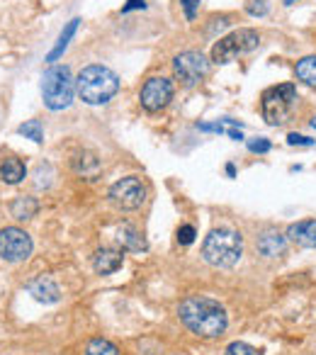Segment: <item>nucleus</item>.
<instances>
[{"label":"nucleus","mask_w":316,"mask_h":355,"mask_svg":"<svg viewBox=\"0 0 316 355\" xmlns=\"http://www.w3.org/2000/svg\"><path fill=\"white\" fill-rule=\"evenodd\" d=\"M139 8L143 10V8H146V3H143V0H129L127 6L122 8V12H132V10H139Z\"/></svg>","instance_id":"30"},{"label":"nucleus","mask_w":316,"mask_h":355,"mask_svg":"<svg viewBox=\"0 0 316 355\" xmlns=\"http://www.w3.org/2000/svg\"><path fill=\"white\" fill-rule=\"evenodd\" d=\"M71 166H73V171L78 173V175L88 178V180H95V178L103 173V163H100V158L95 156L93 151L76 153V158L71 161Z\"/></svg>","instance_id":"14"},{"label":"nucleus","mask_w":316,"mask_h":355,"mask_svg":"<svg viewBox=\"0 0 316 355\" xmlns=\"http://www.w3.org/2000/svg\"><path fill=\"white\" fill-rule=\"evenodd\" d=\"M119 78L107 66H85L76 78V93L85 105H105L117 95Z\"/></svg>","instance_id":"2"},{"label":"nucleus","mask_w":316,"mask_h":355,"mask_svg":"<svg viewBox=\"0 0 316 355\" xmlns=\"http://www.w3.org/2000/svg\"><path fill=\"white\" fill-rule=\"evenodd\" d=\"M109 202L117 209L134 212V209H139L146 202V185H143L141 178H137V175L122 178V180H117V183L109 188Z\"/></svg>","instance_id":"8"},{"label":"nucleus","mask_w":316,"mask_h":355,"mask_svg":"<svg viewBox=\"0 0 316 355\" xmlns=\"http://www.w3.org/2000/svg\"><path fill=\"white\" fill-rule=\"evenodd\" d=\"M178 316L195 336L200 338H217L227 331V309L219 302L209 300V297H188L180 302Z\"/></svg>","instance_id":"1"},{"label":"nucleus","mask_w":316,"mask_h":355,"mask_svg":"<svg viewBox=\"0 0 316 355\" xmlns=\"http://www.w3.org/2000/svg\"><path fill=\"white\" fill-rule=\"evenodd\" d=\"M295 76H297V80H301L304 85L316 88V56H304V59L297 64Z\"/></svg>","instance_id":"20"},{"label":"nucleus","mask_w":316,"mask_h":355,"mask_svg":"<svg viewBox=\"0 0 316 355\" xmlns=\"http://www.w3.org/2000/svg\"><path fill=\"white\" fill-rule=\"evenodd\" d=\"M122 261L124 256L119 251H114V248H100L93 256V268L100 275H109V272H117L122 268Z\"/></svg>","instance_id":"15"},{"label":"nucleus","mask_w":316,"mask_h":355,"mask_svg":"<svg viewBox=\"0 0 316 355\" xmlns=\"http://www.w3.org/2000/svg\"><path fill=\"white\" fill-rule=\"evenodd\" d=\"M261 46V35L256 30H241L231 32L229 37H222L217 44L212 46V61L214 64H229V61L238 59V56H246L251 51H256Z\"/></svg>","instance_id":"6"},{"label":"nucleus","mask_w":316,"mask_h":355,"mask_svg":"<svg viewBox=\"0 0 316 355\" xmlns=\"http://www.w3.org/2000/svg\"><path fill=\"white\" fill-rule=\"evenodd\" d=\"M195 236H198V232H195L193 224H183V227L178 229V241L183 243V246H190V243L195 241Z\"/></svg>","instance_id":"25"},{"label":"nucleus","mask_w":316,"mask_h":355,"mask_svg":"<svg viewBox=\"0 0 316 355\" xmlns=\"http://www.w3.org/2000/svg\"><path fill=\"white\" fill-rule=\"evenodd\" d=\"M311 127H314V129H316V117H314V119H311Z\"/></svg>","instance_id":"34"},{"label":"nucleus","mask_w":316,"mask_h":355,"mask_svg":"<svg viewBox=\"0 0 316 355\" xmlns=\"http://www.w3.org/2000/svg\"><path fill=\"white\" fill-rule=\"evenodd\" d=\"M227 173H229V175H231V178H234V175H236V168H234V166H231V163H229V166H227Z\"/></svg>","instance_id":"32"},{"label":"nucleus","mask_w":316,"mask_h":355,"mask_svg":"<svg viewBox=\"0 0 316 355\" xmlns=\"http://www.w3.org/2000/svg\"><path fill=\"white\" fill-rule=\"evenodd\" d=\"M297 88L292 83L275 85V88H267L261 98V112L270 127H282L285 122H290L292 107L297 105Z\"/></svg>","instance_id":"5"},{"label":"nucleus","mask_w":316,"mask_h":355,"mask_svg":"<svg viewBox=\"0 0 316 355\" xmlns=\"http://www.w3.org/2000/svg\"><path fill=\"white\" fill-rule=\"evenodd\" d=\"M227 134H229V137H231V139H236V141H241V139H243L241 129H227Z\"/></svg>","instance_id":"31"},{"label":"nucleus","mask_w":316,"mask_h":355,"mask_svg":"<svg viewBox=\"0 0 316 355\" xmlns=\"http://www.w3.org/2000/svg\"><path fill=\"white\" fill-rule=\"evenodd\" d=\"M32 236L25 229L6 227L0 229V258L8 263H22L32 256Z\"/></svg>","instance_id":"9"},{"label":"nucleus","mask_w":316,"mask_h":355,"mask_svg":"<svg viewBox=\"0 0 316 355\" xmlns=\"http://www.w3.org/2000/svg\"><path fill=\"white\" fill-rule=\"evenodd\" d=\"M17 134H22L25 139H32L35 144L44 141V129H42L40 119H27L25 124H20V127H17Z\"/></svg>","instance_id":"22"},{"label":"nucleus","mask_w":316,"mask_h":355,"mask_svg":"<svg viewBox=\"0 0 316 355\" xmlns=\"http://www.w3.org/2000/svg\"><path fill=\"white\" fill-rule=\"evenodd\" d=\"M285 6H295V0H285Z\"/></svg>","instance_id":"33"},{"label":"nucleus","mask_w":316,"mask_h":355,"mask_svg":"<svg viewBox=\"0 0 316 355\" xmlns=\"http://www.w3.org/2000/svg\"><path fill=\"white\" fill-rule=\"evenodd\" d=\"M37 212H40V202H37L35 198H30V195H20V198H15L10 205V214L17 222H30Z\"/></svg>","instance_id":"18"},{"label":"nucleus","mask_w":316,"mask_h":355,"mask_svg":"<svg viewBox=\"0 0 316 355\" xmlns=\"http://www.w3.org/2000/svg\"><path fill=\"white\" fill-rule=\"evenodd\" d=\"M209 73V61L202 51H183L173 59V76L180 85L195 88Z\"/></svg>","instance_id":"7"},{"label":"nucleus","mask_w":316,"mask_h":355,"mask_svg":"<svg viewBox=\"0 0 316 355\" xmlns=\"http://www.w3.org/2000/svg\"><path fill=\"white\" fill-rule=\"evenodd\" d=\"M256 248L263 258H280V256H285V251H287V236H282L280 232L270 229V232L258 236Z\"/></svg>","instance_id":"12"},{"label":"nucleus","mask_w":316,"mask_h":355,"mask_svg":"<svg viewBox=\"0 0 316 355\" xmlns=\"http://www.w3.org/2000/svg\"><path fill=\"white\" fill-rule=\"evenodd\" d=\"M180 6H183V12L188 20H195V17H198L200 0H180Z\"/></svg>","instance_id":"27"},{"label":"nucleus","mask_w":316,"mask_h":355,"mask_svg":"<svg viewBox=\"0 0 316 355\" xmlns=\"http://www.w3.org/2000/svg\"><path fill=\"white\" fill-rule=\"evenodd\" d=\"M227 27H229V17H227V15L214 17V20H212V27H209V35H217V30L222 32V30H227Z\"/></svg>","instance_id":"29"},{"label":"nucleus","mask_w":316,"mask_h":355,"mask_svg":"<svg viewBox=\"0 0 316 355\" xmlns=\"http://www.w3.org/2000/svg\"><path fill=\"white\" fill-rule=\"evenodd\" d=\"M117 345L107 338H93L85 345V355H117Z\"/></svg>","instance_id":"21"},{"label":"nucleus","mask_w":316,"mask_h":355,"mask_svg":"<svg viewBox=\"0 0 316 355\" xmlns=\"http://www.w3.org/2000/svg\"><path fill=\"white\" fill-rule=\"evenodd\" d=\"M287 241L304 248H316V219H301V222L290 224Z\"/></svg>","instance_id":"11"},{"label":"nucleus","mask_w":316,"mask_h":355,"mask_svg":"<svg viewBox=\"0 0 316 355\" xmlns=\"http://www.w3.org/2000/svg\"><path fill=\"white\" fill-rule=\"evenodd\" d=\"M246 10H248V15H253V17H265L270 8H267L265 0H248Z\"/></svg>","instance_id":"24"},{"label":"nucleus","mask_w":316,"mask_h":355,"mask_svg":"<svg viewBox=\"0 0 316 355\" xmlns=\"http://www.w3.org/2000/svg\"><path fill=\"white\" fill-rule=\"evenodd\" d=\"M78 22H80L78 17H73V20H71L69 25H66L64 30H61L59 40H56V46H54V49L49 51V54H46V61H49V64H54L56 59H61V56H64L66 46H69V42L73 40L76 30H78Z\"/></svg>","instance_id":"19"},{"label":"nucleus","mask_w":316,"mask_h":355,"mask_svg":"<svg viewBox=\"0 0 316 355\" xmlns=\"http://www.w3.org/2000/svg\"><path fill=\"white\" fill-rule=\"evenodd\" d=\"M173 80L164 78V76H153L146 83L141 85V93H139V103L146 112H161L164 107H168L170 100H173Z\"/></svg>","instance_id":"10"},{"label":"nucleus","mask_w":316,"mask_h":355,"mask_svg":"<svg viewBox=\"0 0 316 355\" xmlns=\"http://www.w3.org/2000/svg\"><path fill=\"white\" fill-rule=\"evenodd\" d=\"M117 241L124 251H146V241H143V236L139 234V229L132 227V224H122V227L117 229Z\"/></svg>","instance_id":"17"},{"label":"nucleus","mask_w":316,"mask_h":355,"mask_svg":"<svg viewBox=\"0 0 316 355\" xmlns=\"http://www.w3.org/2000/svg\"><path fill=\"white\" fill-rule=\"evenodd\" d=\"M27 290H30V295L35 297L37 302H42V304H56V302L61 300L59 285H56L51 277H37V280H32L30 285H27Z\"/></svg>","instance_id":"13"},{"label":"nucleus","mask_w":316,"mask_h":355,"mask_svg":"<svg viewBox=\"0 0 316 355\" xmlns=\"http://www.w3.org/2000/svg\"><path fill=\"white\" fill-rule=\"evenodd\" d=\"M224 355H261L253 345L243 343V340H234V343L227 345V350H224Z\"/></svg>","instance_id":"23"},{"label":"nucleus","mask_w":316,"mask_h":355,"mask_svg":"<svg viewBox=\"0 0 316 355\" xmlns=\"http://www.w3.org/2000/svg\"><path fill=\"white\" fill-rule=\"evenodd\" d=\"M202 256L214 268H234L243 256V239L234 229H214L202 243Z\"/></svg>","instance_id":"3"},{"label":"nucleus","mask_w":316,"mask_h":355,"mask_svg":"<svg viewBox=\"0 0 316 355\" xmlns=\"http://www.w3.org/2000/svg\"><path fill=\"white\" fill-rule=\"evenodd\" d=\"M25 175H27V168H25V163H22L20 158L8 156V158H3V161H0V178H3L8 185L22 183V180H25Z\"/></svg>","instance_id":"16"},{"label":"nucleus","mask_w":316,"mask_h":355,"mask_svg":"<svg viewBox=\"0 0 316 355\" xmlns=\"http://www.w3.org/2000/svg\"><path fill=\"white\" fill-rule=\"evenodd\" d=\"M76 95V80L69 66H51L42 76V98L44 105L54 112L71 107Z\"/></svg>","instance_id":"4"},{"label":"nucleus","mask_w":316,"mask_h":355,"mask_svg":"<svg viewBox=\"0 0 316 355\" xmlns=\"http://www.w3.org/2000/svg\"><path fill=\"white\" fill-rule=\"evenodd\" d=\"M287 144H290V146H314V139L304 137V134H290Z\"/></svg>","instance_id":"28"},{"label":"nucleus","mask_w":316,"mask_h":355,"mask_svg":"<svg viewBox=\"0 0 316 355\" xmlns=\"http://www.w3.org/2000/svg\"><path fill=\"white\" fill-rule=\"evenodd\" d=\"M270 148H272V144L267 141V139H263V137L251 139V141H248V151H251V153H267Z\"/></svg>","instance_id":"26"}]
</instances>
